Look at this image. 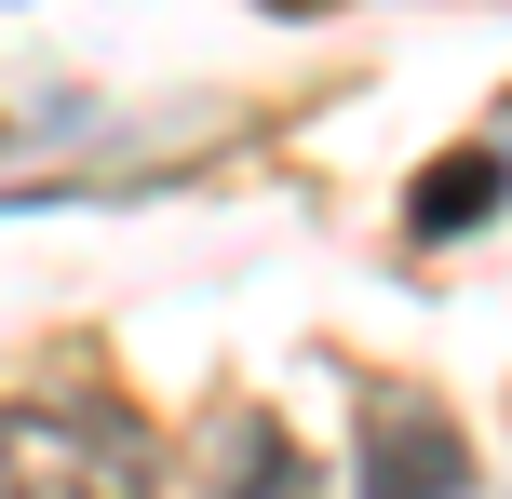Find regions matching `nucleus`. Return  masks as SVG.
<instances>
[{
	"label": "nucleus",
	"instance_id": "obj_1",
	"mask_svg": "<svg viewBox=\"0 0 512 499\" xmlns=\"http://www.w3.org/2000/svg\"><path fill=\"white\" fill-rule=\"evenodd\" d=\"M364 499H472V446L432 392H364Z\"/></svg>",
	"mask_w": 512,
	"mask_h": 499
},
{
	"label": "nucleus",
	"instance_id": "obj_2",
	"mask_svg": "<svg viewBox=\"0 0 512 499\" xmlns=\"http://www.w3.org/2000/svg\"><path fill=\"white\" fill-rule=\"evenodd\" d=\"M203 499H324V473L297 459V432L230 419V432H216V486H203Z\"/></svg>",
	"mask_w": 512,
	"mask_h": 499
},
{
	"label": "nucleus",
	"instance_id": "obj_3",
	"mask_svg": "<svg viewBox=\"0 0 512 499\" xmlns=\"http://www.w3.org/2000/svg\"><path fill=\"white\" fill-rule=\"evenodd\" d=\"M499 189H512V149H486V162H445V176L418 189V230H432V243H445V230H472Z\"/></svg>",
	"mask_w": 512,
	"mask_h": 499
}]
</instances>
